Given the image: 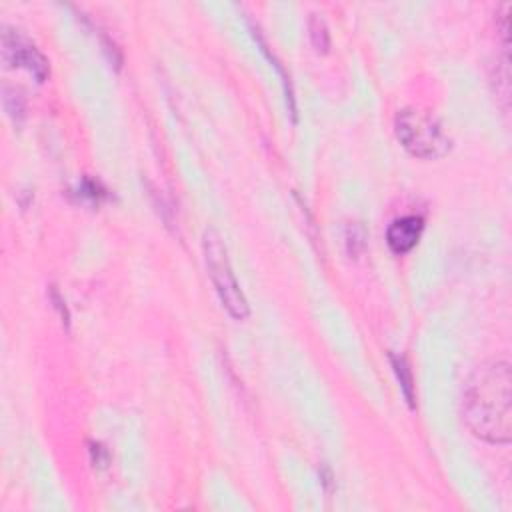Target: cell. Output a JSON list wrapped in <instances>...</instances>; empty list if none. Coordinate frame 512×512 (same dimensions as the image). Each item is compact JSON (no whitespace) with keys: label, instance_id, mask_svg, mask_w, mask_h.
I'll return each instance as SVG.
<instances>
[{"label":"cell","instance_id":"7a4b0ae2","mask_svg":"<svg viewBox=\"0 0 512 512\" xmlns=\"http://www.w3.org/2000/svg\"><path fill=\"white\" fill-rule=\"evenodd\" d=\"M394 128L400 144L414 156L432 160L444 156L452 140L446 134L442 122L424 110L402 108L394 118Z\"/></svg>","mask_w":512,"mask_h":512},{"label":"cell","instance_id":"52a82bcc","mask_svg":"<svg viewBox=\"0 0 512 512\" xmlns=\"http://www.w3.org/2000/svg\"><path fill=\"white\" fill-rule=\"evenodd\" d=\"M390 360H392V366H394V372L400 380V386L404 390V396L408 400L410 406H414V392H412V374H410V368L406 364V360L402 356H394L390 354Z\"/></svg>","mask_w":512,"mask_h":512},{"label":"cell","instance_id":"6da1fadb","mask_svg":"<svg viewBox=\"0 0 512 512\" xmlns=\"http://www.w3.org/2000/svg\"><path fill=\"white\" fill-rule=\"evenodd\" d=\"M462 414L474 436L508 444L512 436V368L504 358L482 362L462 394Z\"/></svg>","mask_w":512,"mask_h":512},{"label":"cell","instance_id":"5b68a950","mask_svg":"<svg viewBox=\"0 0 512 512\" xmlns=\"http://www.w3.org/2000/svg\"><path fill=\"white\" fill-rule=\"evenodd\" d=\"M424 230V218L418 214H408L392 220L386 230V242L392 252L404 254L416 246Z\"/></svg>","mask_w":512,"mask_h":512},{"label":"cell","instance_id":"3957f363","mask_svg":"<svg viewBox=\"0 0 512 512\" xmlns=\"http://www.w3.org/2000/svg\"><path fill=\"white\" fill-rule=\"evenodd\" d=\"M202 250L208 274L212 278V284L220 296L222 306L228 310V314L236 320H244L250 314L248 300L244 292L240 290V284L232 272L228 250L222 242V236L214 228H206L202 236Z\"/></svg>","mask_w":512,"mask_h":512},{"label":"cell","instance_id":"277c9868","mask_svg":"<svg viewBox=\"0 0 512 512\" xmlns=\"http://www.w3.org/2000/svg\"><path fill=\"white\" fill-rule=\"evenodd\" d=\"M2 58L8 66L26 68L36 80H44L48 76V60L46 56L16 28H2Z\"/></svg>","mask_w":512,"mask_h":512},{"label":"cell","instance_id":"8992f818","mask_svg":"<svg viewBox=\"0 0 512 512\" xmlns=\"http://www.w3.org/2000/svg\"><path fill=\"white\" fill-rule=\"evenodd\" d=\"M308 30H310V40H312L314 48L318 52H326L330 46V34H328V26H326V20L322 18V14H318V12L310 14Z\"/></svg>","mask_w":512,"mask_h":512}]
</instances>
